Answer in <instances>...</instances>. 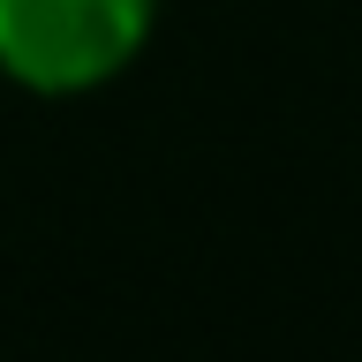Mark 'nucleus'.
<instances>
[{
  "label": "nucleus",
  "mask_w": 362,
  "mask_h": 362,
  "mask_svg": "<svg viewBox=\"0 0 362 362\" xmlns=\"http://www.w3.org/2000/svg\"><path fill=\"white\" fill-rule=\"evenodd\" d=\"M158 0H0V76L38 98H83L144 53Z\"/></svg>",
  "instance_id": "1"
}]
</instances>
